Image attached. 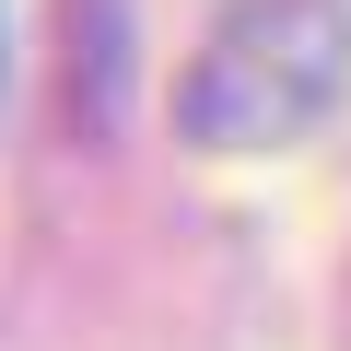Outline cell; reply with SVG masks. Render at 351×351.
<instances>
[{
	"instance_id": "cell-1",
	"label": "cell",
	"mask_w": 351,
	"mask_h": 351,
	"mask_svg": "<svg viewBox=\"0 0 351 351\" xmlns=\"http://www.w3.org/2000/svg\"><path fill=\"white\" fill-rule=\"evenodd\" d=\"M351 94V0H234L176 82L199 152H281Z\"/></svg>"
}]
</instances>
